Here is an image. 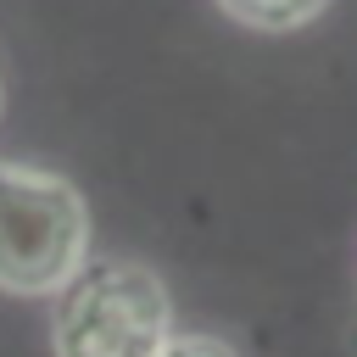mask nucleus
I'll use <instances>...</instances> for the list:
<instances>
[{"mask_svg":"<svg viewBox=\"0 0 357 357\" xmlns=\"http://www.w3.org/2000/svg\"><path fill=\"white\" fill-rule=\"evenodd\" d=\"M173 340V301L145 262L95 257L61 290L50 312L56 357H162Z\"/></svg>","mask_w":357,"mask_h":357,"instance_id":"obj_1","label":"nucleus"},{"mask_svg":"<svg viewBox=\"0 0 357 357\" xmlns=\"http://www.w3.org/2000/svg\"><path fill=\"white\" fill-rule=\"evenodd\" d=\"M162 357H240V351L229 340H218V335H173Z\"/></svg>","mask_w":357,"mask_h":357,"instance_id":"obj_4","label":"nucleus"},{"mask_svg":"<svg viewBox=\"0 0 357 357\" xmlns=\"http://www.w3.org/2000/svg\"><path fill=\"white\" fill-rule=\"evenodd\" d=\"M89 262V206L61 173L0 162V290L50 296Z\"/></svg>","mask_w":357,"mask_h":357,"instance_id":"obj_2","label":"nucleus"},{"mask_svg":"<svg viewBox=\"0 0 357 357\" xmlns=\"http://www.w3.org/2000/svg\"><path fill=\"white\" fill-rule=\"evenodd\" d=\"M234 22H245V28H262V33H290V28H301V22H312L329 0H218Z\"/></svg>","mask_w":357,"mask_h":357,"instance_id":"obj_3","label":"nucleus"}]
</instances>
